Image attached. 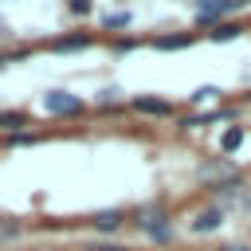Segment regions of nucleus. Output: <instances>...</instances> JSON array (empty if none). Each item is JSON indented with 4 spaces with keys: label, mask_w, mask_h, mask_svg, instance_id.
I'll use <instances>...</instances> for the list:
<instances>
[{
    "label": "nucleus",
    "mask_w": 251,
    "mask_h": 251,
    "mask_svg": "<svg viewBox=\"0 0 251 251\" xmlns=\"http://www.w3.org/2000/svg\"><path fill=\"white\" fill-rule=\"evenodd\" d=\"M67 12L71 16H90L94 12V0H67Z\"/></svg>",
    "instance_id": "17"
},
{
    "label": "nucleus",
    "mask_w": 251,
    "mask_h": 251,
    "mask_svg": "<svg viewBox=\"0 0 251 251\" xmlns=\"http://www.w3.org/2000/svg\"><path fill=\"white\" fill-rule=\"evenodd\" d=\"M216 251H251V243H220Z\"/></svg>",
    "instance_id": "19"
},
{
    "label": "nucleus",
    "mask_w": 251,
    "mask_h": 251,
    "mask_svg": "<svg viewBox=\"0 0 251 251\" xmlns=\"http://www.w3.org/2000/svg\"><path fill=\"white\" fill-rule=\"evenodd\" d=\"M86 224H90L98 235H114L118 227H126V224H129V212H126V208H102V212H94Z\"/></svg>",
    "instance_id": "6"
},
{
    "label": "nucleus",
    "mask_w": 251,
    "mask_h": 251,
    "mask_svg": "<svg viewBox=\"0 0 251 251\" xmlns=\"http://www.w3.org/2000/svg\"><path fill=\"white\" fill-rule=\"evenodd\" d=\"M35 251H63V247H35Z\"/></svg>",
    "instance_id": "22"
},
{
    "label": "nucleus",
    "mask_w": 251,
    "mask_h": 251,
    "mask_svg": "<svg viewBox=\"0 0 251 251\" xmlns=\"http://www.w3.org/2000/svg\"><path fill=\"white\" fill-rule=\"evenodd\" d=\"M239 31H243V27H239L235 20H220L216 27H208V39H212V43H231V39H239Z\"/></svg>",
    "instance_id": "10"
},
{
    "label": "nucleus",
    "mask_w": 251,
    "mask_h": 251,
    "mask_svg": "<svg viewBox=\"0 0 251 251\" xmlns=\"http://www.w3.org/2000/svg\"><path fill=\"white\" fill-rule=\"evenodd\" d=\"M196 176H200V184H204L208 192H212V188H224V184H239V180H243V176H239V169H235V165H231L227 157H216V161H204Z\"/></svg>",
    "instance_id": "1"
},
{
    "label": "nucleus",
    "mask_w": 251,
    "mask_h": 251,
    "mask_svg": "<svg viewBox=\"0 0 251 251\" xmlns=\"http://www.w3.org/2000/svg\"><path fill=\"white\" fill-rule=\"evenodd\" d=\"M129 224H133L137 231H153V227L173 224V220H169V208H165V204H141V208L129 212Z\"/></svg>",
    "instance_id": "4"
},
{
    "label": "nucleus",
    "mask_w": 251,
    "mask_h": 251,
    "mask_svg": "<svg viewBox=\"0 0 251 251\" xmlns=\"http://www.w3.org/2000/svg\"><path fill=\"white\" fill-rule=\"evenodd\" d=\"M133 47H137V39H118L114 43V51H133Z\"/></svg>",
    "instance_id": "20"
},
{
    "label": "nucleus",
    "mask_w": 251,
    "mask_h": 251,
    "mask_svg": "<svg viewBox=\"0 0 251 251\" xmlns=\"http://www.w3.org/2000/svg\"><path fill=\"white\" fill-rule=\"evenodd\" d=\"M43 106H47V114H55V118H82L90 106L78 98V94H71V90H47L43 94Z\"/></svg>",
    "instance_id": "3"
},
{
    "label": "nucleus",
    "mask_w": 251,
    "mask_h": 251,
    "mask_svg": "<svg viewBox=\"0 0 251 251\" xmlns=\"http://www.w3.org/2000/svg\"><path fill=\"white\" fill-rule=\"evenodd\" d=\"M82 251H133V247H126V243H114V239H94V243H86Z\"/></svg>",
    "instance_id": "16"
},
{
    "label": "nucleus",
    "mask_w": 251,
    "mask_h": 251,
    "mask_svg": "<svg viewBox=\"0 0 251 251\" xmlns=\"http://www.w3.org/2000/svg\"><path fill=\"white\" fill-rule=\"evenodd\" d=\"M247 4H251V0H196V24H200V27H216L220 20L243 12Z\"/></svg>",
    "instance_id": "2"
},
{
    "label": "nucleus",
    "mask_w": 251,
    "mask_h": 251,
    "mask_svg": "<svg viewBox=\"0 0 251 251\" xmlns=\"http://www.w3.org/2000/svg\"><path fill=\"white\" fill-rule=\"evenodd\" d=\"M0 129H4V133L31 129V114H27V110H0Z\"/></svg>",
    "instance_id": "9"
},
{
    "label": "nucleus",
    "mask_w": 251,
    "mask_h": 251,
    "mask_svg": "<svg viewBox=\"0 0 251 251\" xmlns=\"http://www.w3.org/2000/svg\"><path fill=\"white\" fill-rule=\"evenodd\" d=\"M90 43H94V35H59V39H51V51H82Z\"/></svg>",
    "instance_id": "12"
},
{
    "label": "nucleus",
    "mask_w": 251,
    "mask_h": 251,
    "mask_svg": "<svg viewBox=\"0 0 251 251\" xmlns=\"http://www.w3.org/2000/svg\"><path fill=\"white\" fill-rule=\"evenodd\" d=\"M208 98H220V90H216V86H200V90L192 94V102H208Z\"/></svg>",
    "instance_id": "18"
},
{
    "label": "nucleus",
    "mask_w": 251,
    "mask_h": 251,
    "mask_svg": "<svg viewBox=\"0 0 251 251\" xmlns=\"http://www.w3.org/2000/svg\"><path fill=\"white\" fill-rule=\"evenodd\" d=\"M129 24H133V16H129V12H114V16H106V20H102V27H106V31H114V27H129Z\"/></svg>",
    "instance_id": "15"
},
{
    "label": "nucleus",
    "mask_w": 251,
    "mask_h": 251,
    "mask_svg": "<svg viewBox=\"0 0 251 251\" xmlns=\"http://www.w3.org/2000/svg\"><path fill=\"white\" fill-rule=\"evenodd\" d=\"M192 43H196V31H173V35H157V39H153L157 51H184V47H192Z\"/></svg>",
    "instance_id": "8"
},
{
    "label": "nucleus",
    "mask_w": 251,
    "mask_h": 251,
    "mask_svg": "<svg viewBox=\"0 0 251 251\" xmlns=\"http://www.w3.org/2000/svg\"><path fill=\"white\" fill-rule=\"evenodd\" d=\"M20 235H24V220L0 216V243H12V239H20Z\"/></svg>",
    "instance_id": "13"
},
{
    "label": "nucleus",
    "mask_w": 251,
    "mask_h": 251,
    "mask_svg": "<svg viewBox=\"0 0 251 251\" xmlns=\"http://www.w3.org/2000/svg\"><path fill=\"white\" fill-rule=\"evenodd\" d=\"M43 141V133H35V129H20V133H8V145L12 149H20V145H39Z\"/></svg>",
    "instance_id": "14"
},
{
    "label": "nucleus",
    "mask_w": 251,
    "mask_h": 251,
    "mask_svg": "<svg viewBox=\"0 0 251 251\" xmlns=\"http://www.w3.org/2000/svg\"><path fill=\"white\" fill-rule=\"evenodd\" d=\"M224 224H227L224 208H216V204H212V208H204V212L192 220V235H212V231H220Z\"/></svg>",
    "instance_id": "7"
},
{
    "label": "nucleus",
    "mask_w": 251,
    "mask_h": 251,
    "mask_svg": "<svg viewBox=\"0 0 251 251\" xmlns=\"http://www.w3.org/2000/svg\"><path fill=\"white\" fill-rule=\"evenodd\" d=\"M8 59H12V55H4V51H0V71H4V67H8Z\"/></svg>",
    "instance_id": "21"
},
{
    "label": "nucleus",
    "mask_w": 251,
    "mask_h": 251,
    "mask_svg": "<svg viewBox=\"0 0 251 251\" xmlns=\"http://www.w3.org/2000/svg\"><path fill=\"white\" fill-rule=\"evenodd\" d=\"M243 137H247V129H243V126H227V129H224V137H220V157H231V153L243 145Z\"/></svg>",
    "instance_id": "11"
},
{
    "label": "nucleus",
    "mask_w": 251,
    "mask_h": 251,
    "mask_svg": "<svg viewBox=\"0 0 251 251\" xmlns=\"http://www.w3.org/2000/svg\"><path fill=\"white\" fill-rule=\"evenodd\" d=\"M129 110H133V114H145V118H173V114H176V106H173L169 98H161V94H137V98L129 102Z\"/></svg>",
    "instance_id": "5"
}]
</instances>
